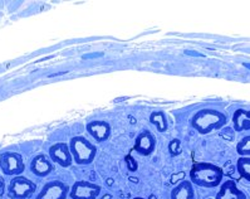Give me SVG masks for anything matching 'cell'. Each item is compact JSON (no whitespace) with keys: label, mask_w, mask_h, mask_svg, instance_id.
<instances>
[{"label":"cell","mask_w":250,"mask_h":199,"mask_svg":"<svg viewBox=\"0 0 250 199\" xmlns=\"http://www.w3.org/2000/svg\"><path fill=\"white\" fill-rule=\"evenodd\" d=\"M188 180L191 181L194 187L206 188V189H214L221 185L224 179V172L219 165L211 163H195L188 173Z\"/></svg>","instance_id":"cell-1"},{"label":"cell","mask_w":250,"mask_h":199,"mask_svg":"<svg viewBox=\"0 0 250 199\" xmlns=\"http://www.w3.org/2000/svg\"><path fill=\"white\" fill-rule=\"evenodd\" d=\"M228 117L216 109H200L192 115L190 125L200 135H208L214 130H220L227 125Z\"/></svg>","instance_id":"cell-2"},{"label":"cell","mask_w":250,"mask_h":199,"mask_svg":"<svg viewBox=\"0 0 250 199\" xmlns=\"http://www.w3.org/2000/svg\"><path fill=\"white\" fill-rule=\"evenodd\" d=\"M68 145L71 149L73 161L78 165H89L96 159L97 146L82 135H77V136L72 137Z\"/></svg>","instance_id":"cell-3"},{"label":"cell","mask_w":250,"mask_h":199,"mask_svg":"<svg viewBox=\"0 0 250 199\" xmlns=\"http://www.w3.org/2000/svg\"><path fill=\"white\" fill-rule=\"evenodd\" d=\"M37 184L25 177H14L8 187V196L10 199H28L36 193Z\"/></svg>","instance_id":"cell-4"},{"label":"cell","mask_w":250,"mask_h":199,"mask_svg":"<svg viewBox=\"0 0 250 199\" xmlns=\"http://www.w3.org/2000/svg\"><path fill=\"white\" fill-rule=\"evenodd\" d=\"M102 187L88 180H77L69 189L71 199H97L101 196Z\"/></svg>","instance_id":"cell-5"},{"label":"cell","mask_w":250,"mask_h":199,"mask_svg":"<svg viewBox=\"0 0 250 199\" xmlns=\"http://www.w3.org/2000/svg\"><path fill=\"white\" fill-rule=\"evenodd\" d=\"M0 169L3 170L5 176L9 177H18L25 169L24 160L21 154L18 153L8 152L4 153L0 156Z\"/></svg>","instance_id":"cell-6"},{"label":"cell","mask_w":250,"mask_h":199,"mask_svg":"<svg viewBox=\"0 0 250 199\" xmlns=\"http://www.w3.org/2000/svg\"><path fill=\"white\" fill-rule=\"evenodd\" d=\"M71 187L62 180L48 181L43 185L36 199H67Z\"/></svg>","instance_id":"cell-7"},{"label":"cell","mask_w":250,"mask_h":199,"mask_svg":"<svg viewBox=\"0 0 250 199\" xmlns=\"http://www.w3.org/2000/svg\"><path fill=\"white\" fill-rule=\"evenodd\" d=\"M48 156L53 164H57L61 168H69L74 163L69 145L64 141H59L50 146Z\"/></svg>","instance_id":"cell-8"},{"label":"cell","mask_w":250,"mask_h":199,"mask_svg":"<svg viewBox=\"0 0 250 199\" xmlns=\"http://www.w3.org/2000/svg\"><path fill=\"white\" fill-rule=\"evenodd\" d=\"M156 149V139L148 130L141 131L135 139L133 150L141 156H150Z\"/></svg>","instance_id":"cell-9"},{"label":"cell","mask_w":250,"mask_h":199,"mask_svg":"<svg viewBox=\"0 0 250 199\" xmlns=\"http://www.w3.org/2000/svg\"><path fill=\"white\" fill-rule=\"evenodd\" d=\"M85 130L92 139L96 140V143H104L109 140L112 134V128L108 122L104 120H93L89 121L85 126Z\"/></svg>","instance_id":"cell-10"},{"label":"cell","mask_w":250,"mask_h":199,"mask_svg":"<svg viewBox=\"0 0 250 199\" xmlns=\"http://www.w3.org/2000/svg\"><path fill=\"white\" fill-rule=\"evenodd\" d=\"M30 170L38 178H45L54 170V164L50 160L49 156L44 154H38L33 157L30 163Z\"/></svg>","instance_id":"cell-11"},{"label":"cell","mask_w":250,"mask_h":199,"mask_svg":"<svg viewBox=\"0 0 250 199\" xmlns=\"http://www.w3.org/2000/svg\"><path fill=\"white\" fill-rule=\"evenodd\" d=\"M215 199H248L247 194L241 189H239L238 185L234 180L228 179L224 183H221L219 192L216 193Z\"/></svg>","instance_id":"cell-12"},{"label":"cell","mask_w":250,"mask_h":199,"mask_svg":"<svg viewBox=\"0 0 250 199\" xmlns=\"http://www.w3.org/2000/svg\"><path fill=\"white\" fill-rule=\"evenodd\" d=\"M170 199H195L194 184L188 179L179 181L171 190Z\"/></svg>","instance_id":"cell-13"},{"label":"cell","mask_w":250,"mask_h":199,"mask_svg":"<svg viewBox=\"0 0 250 199\" xmlns=\"http://www.w3.org/2000/svg\"><path fill=\"white\" fill-rule=\"evenodd\" d=\"M232 125L238 133L250 130V109H238L232 115Z\"/></svg>","instance_id":"cell-14"},{"label":"cell","mask_w":250,"mask_h":199,"mask_svg":"<svg viewBox=\"0 0 250 199\" xmlns=\"http://www.w3.org/2000/svg\"><path fill=\"white\" fill-rule=\"evenodd\" d=\"M150 122L159 133H166L168 129L167 116L164 111H155L150 115Z\"/></svg>","instance_id":"cell-15"},{"label":"cell","mask_w":250,"mask_h":199,"mask_svg":"<svg viewBox=\"0 0 250 199\" xmlns=\"http://www.w3.org/2000/svg\"><path fill=\"white\" fill-rule=\"evenodd\" d=\"M236 170L239 176L243 179L250 183V157L249 156H240L236 161Z\"/></svg>","instance_id":"cell-16"},{"label":"cell","mask_w":250,"mask_h":199,"mask_svg":"<svg viewBox=\"0 0 250 199\" xmlns=\"http://www.w3.org/2000/svg\"><path fill=\"white\" fill-rule=\"evenodd\" d=\"M236 153L240 156L250 157V135H247V136L239 140V143L236 144Z\"/></svg>","instance_id":"cell-17"},{"label":"cell","mask_w":250,"mask_h":199,"mask_svg":"<svg viewBox=\"0 0 250 199\" xmlns=\"http://www.w3.org/2000/svg\"><path fill=\"white\" fill-rule=\"evenodd\" d=\"M168 150H170V154L172 156L175 155H179L181 153V144H180V140L179 139H174L168 145Z\"/></svg>","instance_id":"cell-18"},{"label":"cell","mask_w":250,"mask_h":199,"mask_svg":"<svg viewBox=\"0 0 250 199\" xmlns=\"http://www.w3.org/2000/svg\"><path fill=\"white\" fill-rule=\"evenodd\" d=\"M126 160H127V164H128V169H130L131 172H135V170H137V164L132 160V157H127Z\"/></svg>","instance_id":"cell-19"},{"label":"cell","mask_w":250,"mask_h":199,"mask_svg":"<svg viewBox=\"0 0 250 199\" xmlns=\"http://www.w3.org/2000/svg\"><path fill=\"white\" fill-rule=\"evenodd\" d=\"M4 190H5V181H4V179L0 177V197L4 194Z\"/></svg>","instance_id":"cell-20"},{"label":"cell","mask_w":250,"mask_h":199,"mask_svg":"<svg viewBox=\"0 0 250 199\" xmlns=\"http://www.w3.org/2000/svg\"><path fill=\"white\" fill-rule=\"evenodd\" d=\"M133 199H146V198H144V197H135Z\"/></svg>","instance_id":"cell-21"},{"label":"cell","mask_w":250,"mask_h":199,"mask_svg":"<svg viewBox=\"0 0 250 199\" xmlns=\"http://www.w3.org/2000/svg\"><path fill=\"white\" fill-rule=\"evenodd\" d=\"M109 198H111V197H109V196H106V197H104V198H103V199H109Z\"/></svg>","instance_id":"cell-22"}]
</instances>
